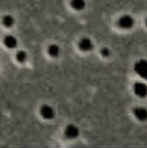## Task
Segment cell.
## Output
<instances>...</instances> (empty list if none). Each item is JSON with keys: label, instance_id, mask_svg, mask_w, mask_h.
<instances>
[{"label": "cell", "instance_id": "cell-1", "mask_svg": "<svg viewBox=\"0 0 147 148\" xmlns=\"http://www.w3.org/2000/svg\"><path fill=\"white\" fill-rule=\"evenodd\" d=\"M133 18L131 16H121V17L119 18V26L120 27H123V29H130L131 26H133Z\"/></svg>", "mask_w": 147, "mask_h": 148}, {"label": "cell", "instance_id": "cell-2", "mask_svg": "<svg viewBox=\"0 0 147 148\" xmlns=\"http://www.w3.org/2000/svg\"><path fill=\"white\" fill-rule=\"evenodd\" d=\"M134 92H136V95H139V97H146L147 86L143 84V83H137V84L134 86Z\"/></svg>", "mask_w": 147, "mask_h": 148}, {"label": "cell", "instance_id": "cell-3", "mask_svg": "<svg viewBox=\"0 0 147 148\" xmlns=\"http://www.w3.org/2000/svg\"><path fill=\"white\" fill-rule=\"evenodd\" d=\"M40 112H41V115H43L44 118H47V120L53 118V115H55V111H53V108H52L50 106H43Z\"/></svg>", "mask_w": 147, "mask_h": 148}, {"label": "cell", "instance_id": "cell-4", "mask_svg": "<svg viewBox=\"0 0 147 148\" xmlns=\"http://www.w3.org/2000/svg\"><path fill=\"white\" fill-rule=\"evenodd\" d=\"M136 70H137V73H140V75H143L144 78H147V63L146 61H139L136 64Z\"/></svg>", "mask_w": 147, "mask_h": 148}, {"label": "cell", "instance_id": "cell-5", "mask_svg": "<svg viewBox=\"0 0 147 148\" xmlns=\"http://www.w3.org/2000/svg\"><path fill=\"white\" fill-rule=\"evenodd\" d=\"M134 115L139 118V121H144V120H147V110L143 107H137L134 110Z\"/></svg>", "mask_w": 147, "mask_h": 148}, {"label": "cell", "instance_id": "cell-6", "mask_svg": "<svg viewBox=\"0 0 147 148\" xmlns=\"http://www.w3.org/2000/svg\"><path fill=\"white\" fill-rule=\"evenodd\" d=\"M79 46H80V49H81V50H84V51L90 50V49L93 47L92 41H90L89 38H81V40H80V43H79Z\"/></svg>", "mask_w": 147, "mask_h": 148}, {"label": "cell", "instance_id": "cell-7", "mask_svg": "<svg viewBox=\"0 0 147 148\" xmlns=\"http://www.w3.org/2000/svg\"><path fill=\"white\" fill-rule=\"evenodd\" d=\"M77 134H79V130H77V127H74V125H69V127L66 128V135L70 137V138L77 137Z\"/></svg>", "mask_w": 147, "mask_h": 148}, {"label": "cell", "instance_id": "cell-8", "mask_svg": "<svg viewBox=\"0 0 147 148\" xmlns=\"http://www.w3.org/2000/svg\"><path fill=\"white\" fill-rule=\"evenodd\" d=\"M84 0H72V6H73V9L76 10H81V9H84Z\"/></svg>", "mask_w": 147, "mask_h": 148}, {"label": "cell", "instance_id": "cell-9", "mask_svg": "<svg viewBox=\"0 0 147 148\" xmlns=\"http://www.w3.org/2000/svg\"><path fill=\"white\" fill-rule=\"evenodd\" d=\"M4 43H6V46L7 47H16V38L12 36H7L4 38Z\"/></svg>", "mask_w": 147, "mask_h": 148}, {"label": "cell", "instance_id": "cell-10", "mask_svg": "<svg viewBox=\"0 0 147 148\" xmlns=\"http://www.w3.org/2000/svg\"><path fill=\"white\" fill-rule=\"evenodd\" d=\"M59 51H60V50H59L57 46H50V47H49V53H50V56H53V57L59 54Z\"/></svg>", "mask_w": 147, "mask_h": 148}, {"label": "cell", "instance_id": "cell-11", "mask_svg": "<svg viewBox=\"0 0 147 148\" xmlns=\"http://www.w3.org/2000/svg\"><path fill=\"white\" fill-rule=\"evenodd\" d=\"M4 24H6V26H12V24H13V18L10 17V16H6V17H4Z\"/></svg>", "mask_w": 147, "mask_h": 148}, {"label": "cell", "instance_id": "cell-12", "mask_svg": "<svg viewBox=\"0 0 147 148\" xmlns=\"http://www.w3.org/2000/svg\"><path fill=\"white\" fill-rule=\"evenodd\" d=\"M17 60H20V61L26 60V54H24L23 51H19V54H17Z\"/></svg>", "mask_w": 147, "mask_h": 148}, {"label": "cell", "instance_id": "cell-13", "mask_svg": "<svg viewBox=\"0 0 147 148\" xmlns=\"http://www.w3.org/2000/svg\"><path fill=\"white\" fill-rule=\"evenodd\" d=\"M146 24H147V20H146Z\"/></svg>", "mask_w": 147, "mask_h": 148}]
</instances>
